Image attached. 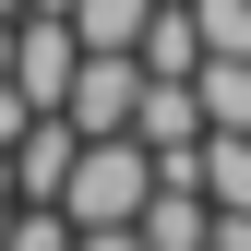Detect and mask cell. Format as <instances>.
<instances>
[{
	"instance_id": "8",
	"label": "cell",
	"mask_w": 251,
	"mask_h": 251,
	"mask_svg": "<svg viewBox=\"0 0 251 251\" xmlns=\"http://www.w3.org/2000/svg\"><path fill=\"white\" fill-rule=\"evenodd\" d=\"M132 132H144V144H192V132H203V96H192V84H155V72H144Z\"/></svg>"
},
{
	"instance_id": "15",
	"label": "cell",
	"mask_w": 251,
	"mask_h": 251,
	"mask_svg": "<svg viewBox=\"0 0 251 251\" xmlns=\"http://www.w3.org/2000/svg\"><path fill=\"white\" fill-rule=\"evenodd\" d=\"M0 227H12V203H0Z\"/></svg>"
},
{
	"instance_id": "4",
	"label": "cell",
	"mask_w": 251,
	"mask_h": 251,
	"mask_svg": "<svg viewBox=\"0 0 251 251\" xmlns=\"http://www.w3.org/2000/svg\"><path fill=\"white\" fill-rule=\"evenodd\" d=\"M72 155H84L72 108H36V120L12 132V203H60V179H72Z\"/></svg>"
},
{
	"instance_id": "6",
	"label": "cell",
	"mask_w": 251,
	"mask_h": 251,
	"mask_svg": "<svg viewBox=\"0 0 251 251\" xmlns=\"http://www.w3.org/2000/svg\"><path fill=\"white\" fill-rule=\"evenodd\" d=\"M144 239L155 251H215V203L192 192V179H155L144 192Z\"/></svg>"
},
{
	"instance_id": "2",
	"label": "cell",
	"mask_w": 251,
	"mask_h": 251,
	"mask_svg": "<svg viewBox=\"0 0 251 251\" xmlns=\"http://www.w3.org/2000/svg\"><path fill=\"white\" fill-rule=\"evenodd\" d=\"M72 72H84V36H72V12H12V84L36 108L72 96Z\"/></svg>"
},
{
	"instance_id": "7",
	"label": "cell",
	"mask_w": 251,
	"mask_h": 251,
	"mask_svg": "<svg viewBox=\"0 0 251 251\" xmlns=\"http://www.w3.org/2000/svg\"><path fill=\"white\" fill-rule=\"evenodd\" d=\"M203 203L251 215V132H203Z\"/></svg>"
},
{
	"instance_id": "10",
	"label": "cell",
	"mask_w": 251,
	"mask_h": 251,
	"mask_svg": "<svg viewBox=\"0 0 251 251\" xmlns=\"http://www.w3.org/2000/svg\"><path fill=\"white\" fill-rule=\"evenodd\" d=\"M84 227H72V215H60V203H12V227H0V251H72Z\"/></svg>"
},
{
	"instance_id": "3",
	"label": "cell",
	"mask_w": 251,
	"mask_h": 251,
	"mask_svg": "<svg viewBox=\"0 0 251 251\" xmlns=\"http://www.w3.org/2000/svg\"><path fill=\"white\" fill-rule=\"evenodd\" d=\"M72 132H132V108H144V60L132 48H84V72H72Z\"/></svg>"
},
{
	"instance_id": "16",
	"label": "cell",
	"mask_w": 251,
	"mask_h": 251,
	"mask_svg": "<svg viewBox=\"0 0 251 251\" xmlns=\"http://www.w3.org/2000/svg\"><path fill=\"white\" fill-rule=\"evenodd\" d=\"M0 12H24V0H0Z\"/></svg>"
},
{
	"instance_id": "12",
	"label": "cell",
	"mask_w": 251,
	"mask_h": 251,
	"mask_svg": "<svg viewBox=\"0 0 251 251\" xmlns=\"http://www.w3.org/2000/svg\"><path fill=\"white\" fill-rule=\"evenodd\" d=\"M24 120H36V96H24V84H12V72H0V144H12V132H24Z\"/></svg>"
},
{
	"instance_id": "11",
	"label": "cell",
	"mask_w": 251,
	"mask_h": 251,
	"mask_svg": "<svg viewBox=\"0 0 251 251\" xmlns=\"http://www.w3.org/2000/svg\"><path fill=\"white\" fill-rule=\"evenodd\" d=\"M72 251H155V239H144V215H120V227H84Z\"/></svg>"
},
{
	"instance_id": "14",
	"label": "cell",
	"mask_w": 251,
	"mask_h": 251,
	"mask_svg": "<svg viewBox=\"0 0 251 251\" xmlns=\"http://www.w3.org/2000/svg\"><path fill=\"white\" fill-rule=\"evenodd\" d=\"M0 203H12V144H0Z\"/></svg>"
},
{
	"instance_id": "13",
	"label": "cell",
	"mask_w": 251,
	"mask_h": 251,
	"mask_svg": "<svg viewBox=\"0 0 251 251\" xmlns=\"http://www.w3.org/2000/svg\"><path fill=\"white\" fill-rule=\"evenodd\" d=\"M0 72H12V12H0Z\"/></svg>"
},
{
	"instance_id": "5",
	"label": "cell",
	"mask_w": 251,
	"mask_h": 251,
	"mask_svg": "<svg viewBox=\"0 0 251 251\" xmlns=\"http://www.w3.org/2000/svg\"><path fill=\"white\" fill-rule=\"evenodd\" d=\"M132 60H144L155 84H192V72H203V24H192V0H155L144 36H132Z\"/></svg>"
},
{
	"instance_id": "1",
	"label": "cell",
	"mask_w": 251,
	"mask_h": 251,
	"mask_svg": "<svg viewBox=\"0 0 251 251\" xmlns=\"http://www.w3.org/2000/svg\"><path fill=\"white\" fill-rule=\"evenodd\" d=\"M144 192H155L144 132H84L72 179H60V215H72V227H120V215H144Z\"/></svg>"
},
{
	"instance_id": "9",
	"label": "cell",
	"mask_w": 251,
	"mask_h": 251,
	"mask_svg": "<svg viewBox=\"0 0 251 251\" xmlns=\"http://www.w3.org/2000/svg\"><path fill=\"white\" fill-rule=\"evenodd\" d=\"M144 12H155V0H72V36H84V48H132Z\"/></svg>"
}]
</instances>
